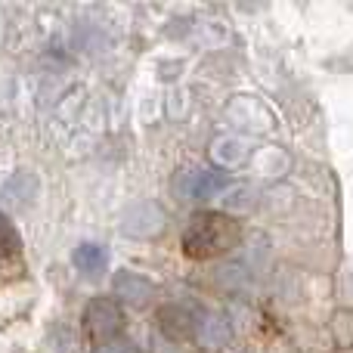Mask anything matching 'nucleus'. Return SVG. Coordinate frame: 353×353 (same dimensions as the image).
Here are the masks:
<instances>
[{
  "instance_id": "obj_1",
  "label": "nucleus",
  "mask_w": 353,
  "mask_h": 353,
  "mask_svg": "<svg viewBox=\"0 0 353 353\" xmlns=\"http://www.w3.org/2000/svg\"><path fill=\"white\" fill-rule=\"evenodd\" d=\"M242 239V226L230 214L220 211H195L183 230V254L192 261H211L232 251Z\"/></svg>"
},
{
  "instance_id": "obj_2",
  "label": "nucleus",
  "mask_w": 353,
  "mask_h": 353,
  "mask_svg": "<svg viewBox=\"0 0 353 353\" xmlns=\"http://www.w3.org/2000/svg\"><path fill=\"white\" fill-rule=\"evenodd\" d=\"M230 186V176L214 168H186L174 176V189L180 199H211Z\"/></svg>"
},
{
  "instance_id": "obj_3",
  "label": "nucleus",
  "mask_w": 353,
  "mask_h": 353,
  "mask_svg": "<svg viewBox=\"0 0 353 353\" xmlns=\"http://www.w3.org/2000/svg\"><path fill=\"white\" fill-rule=\"evenodd\" d=\"M84 323H87V332H90L97 341H105V338L118 335L124 329V316L109 298H97L87 304L84 310Z\"/></svg>"
},
{
  "instance_id": "obj_4",
  "label": "nucleus",
  "mask_w": 353,
  "mask_h": 353,
  "mask_svg": "<svg viewBox=\"0 0 353 353\" xmlns=\"http://www.w3.org/2000/svg\"><path fill=\"white\" fill-rule=\"evenodd\" d=\"M112 288H115L118 298H124L128 304H137V307H146L149 301L155 298V285L146 279V276H137L130 270H121V273L112 279Z\"/></svg>"
},
{
  "instance_id": "obj_5",
  "label": "nucleus",
  "mask_w": 353,
  "mask_h": 353,
  "mask_svg": "<svg viewBox=\"0 0 353 353\" xmlns=\"http://www.w3.org/2000/svg\"><path fill=\"white\" fill-rule=\"evenodd\" d=\"M72 261L84 276H103V270L109 267V251L97 242H84L74 248Z\"/></svg>"
},
{
  "instance_id": "obj_6",
  "label": "nucleus",
  "mask_w": 353,
  "mask_h": 353,
  "mask_svg": "<svg viewBox=\"0 0 353 353\" xmlns=\"http://www.w3.org/2000/svg\"><path fill=\"white\" fill-rule=\"evenodd\" d=\"M22 261V236L12 226V220L0 211V267Z\"/></svg>"
}]
</instances>
